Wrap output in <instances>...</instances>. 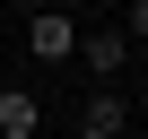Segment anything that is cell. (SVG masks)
Listing matches in <instances>:
<instances>
[{
	"instance_id": "obj_2",
	"label": "cell",
	"mask_w": 148,
	"mask_h": 139,
	"mask_svg": "<svg viewBox=\"0 0 148 139\" xmlns=\"http://www.w3.org/2000/svg\"><path fill=\"white\" fill-rule=\"evenodd\" d=\"M70 61H87V78H122V70H131V35L122 26H96V35H79Z\"/></svg>"
},
{
	"instance_id": "obj_1",
	"label": "cell",
	"mask_w": 148,
	"mask_h": 139,
	"mask_svg": "<svg viewBox=\"0 0 148 139\" xmlns=\"http://www.w3.org/2000/svg\"><path fill=\"white\" fill-rule=\"evenodd\" d=\"M26 52L52 70V61H70V52H79V18H70V9H44V0H35V9H26Z\"/></svg>"
},
{
	"instance_id": "obj_5",
	"label": "cell",
	"mask_w": 148,
	"mask_h": 139,
	"mask_svg": "<svg viewBox=\"0 0 148 139\" xmlns=\"http://www.w3.org/2000/svg\"><path fill=\"white\" fill-rule=\"evenodd\" d=\"M122 35H131V44H148V0H131V9H122Z\"/></svg>"
},
{
	"instance_id": "obj_6",
	"label": "cell",
	"mask_w": 148,
	"mask_h": 139,
	"mask_svg": "<svg viewBox=\"0 0 148 139\" xmlns=\"http://www.w3.org/2000/svg\"><path fill=\"white\" fill-rule=\"evenodd\" d=\"M0 139H44V130H0Z\"/></svg>"
},
{
	"instance_id": "obj_3",
	"label": "cell",
	"mask_w": 148,
	"mask_h": 139,
	"mask_svg": "<svg viewBox=\"0 0 148 139\" xmlns=\"http://www.w3.org/2000/svg\"><path fill=\"white\" fill-rule=\"evenodd\" d=\"M122 130H131V96L122 87H96L79 104V139H122Z\"/></svg>"
},
{
	"instance_id": "obj_4",
	"label": "cell",
	"mask_w": 148,
	"mask_h": 139,
	"mask_svg": "<svg viewBox=\"0 0 148 139\" xmlns=\"http://www.w3.org/2000/svg\"><path fill=\"white\" fill-rule=\"evenodd\" d=\"M0 130H44V104H35V87H0Z\"/></svg>"
}]
</instances>
